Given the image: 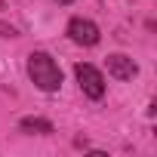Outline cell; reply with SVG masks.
<instances>
[{
	"label": "cell",
	"instance_id": "obj_4",
	"mask_svg": "<svg viewBox=\"0 0 157 157\" xmlns=\"http://www.w3.org/2000/svg\"><path fill=\"white\" fill-rule=\"evenodd\" d=\"M108 74L117 77V80H132L136 77V62L129 56H108Z\"/></svg>",
	"mask_w": 157,
	"mask_h": 157
},
{
	"label": "cell",
	"instance_id": "obj_3",
	"mask_svg": "<svg viewBox=\"0 0 157 157\" xmlns=\"http://www.w3.org/2000/svg\"><path fill=\"white\" fill-rule=\"evenodd\" d=\"M68 37L80 46H96L99 43V28L90 19H71L68 22Z\"/></svg>",
	"mask_w": 157,
	"mask_h": 157
},
{
	"label": "cell",
	"instance_id": "obj_2",
	"mask_svg": "<svg viewBox=\"0 0 157 157\" xmlns=\"http://www.w3.org/2000/svg\"><path fill=\"white\" fill-rule=\"evenodd\" d=\"M74 74H77L80 90H83L90 99H102V96H105V77H102L99 68H93V65H77Z\"/></svg>",
	"mask_w": 157,
	"mask_h": 157
},
{
	"label": "cell",
	"instance_id": "obj_6",
	"mask_svg": "<svg viewBox=\"0 0 157 157\" xmlns=\"http://www.w3.org/2000/svg\"><path fill=\"white\" fill-rule=\"evenodd\" d=\"M56 3H62V6H68V3H74V0H56Z\"/></svg>",
	"mask_w": 157,
	"mask_h": 157
},
{
	"label": "cell",
	"instance_id": "obj_5",
	"mask_svg": "<svg viewBox=\"0 0 157 157\" xmlns=\"http://www.w3.org/2000/svg\"><path fill=\"white\" fill-rule=\"evenodd\" d=\"M19 129H22V132H43V136H46V132H52V123H49V120H40V117H25V120L19 123Z\"/></svg>",
	"mask_w": 157,
	"mask_h": 157
},
{
	"label": "cell",
	"instance_id": "obj_1",
	"mask_svg": "<svg viewBox=\"0 0 157 157\" xmlns=\"http://www.w3.org/2000/svg\"><path fill=\"white\" fill-rule=\"evenodd\" d=\"M28 77L43 93H56L62 86V71H59V65L49 52H31L28 56Z\"/></svg>",
	"mask_w": 157,
	"mask_h": 157
}]
</instances>
